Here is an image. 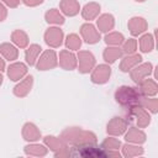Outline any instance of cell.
Listing matches in <instances>:
<instances>
[{
	"label": "cell",
	"instance_id": "cell-20",
	"mask_svg": "<svg viewBox=\"0 0 158 158\" xmlns=\"http://www.w3.org/2000/svg\"><path fill=\"white\" fill-rule=\"evenodd\" d=\"M96 25H98V28H99L100 32H107V31H110V30L114 28V26H115V19L110 14H104V15H101L98 19Z\"/></svg>",
	"mask_w": 158,
	"mask_h": 158
},
{
	"label": "cell",
	"instance_id": "cell-18",
	"mask_svg": "<svg viewBox=\"0 0 158 158\" xmlns=\"http://www.w3.org/2000/svg\"><path fill=\"white\" fill-rule=\"evenodd\" d=\"M59 7L60 11L67 16H75L80 10L79 2L77 0H62Z\"/></svg>",
	"mask_w": 158,
	"mask_h": 158
},
{
	"label": "cell",
	"instance_id": "cell-8",
	"mask_svg": "<svg viewBox=\"0 0 158 158\" xmlns=\"http://www.w3.org/2000/svg\"><path fill=\"white\" fill-rule=\"evenodd\" d=\"M80 33H81L83 40L89 44H94V43H98L100 41V32L95 28L94 25H91L89 22L84 23L80 27Z\"/></svg>",
	"mask_w": 158,
	"mask_h": 158
},
{
	"label": "cell",
	"instance_id": "cell-4",
	"mask_svg": "<svg viewBox=\"0 0 158 158\" xmlns=\"http://www.w3.org/2000/svg\"><path fill=\"white\" fill-rule=\"evenodd\" d=\"M128 110H130L128 116H130L131 118H135V120H136L138 127L143 128V127H146V126L149 125L151 117H149V115H148V112H147L146 109H143V107L139 106V105H135V106L128 107Z\"/></svg>",
	"mask_w": 158,
	"mask_h": 158
},
{
	"label": "cell",
	"instance_id": "cell-17",
	"mask_svg": "<svg viewBox=\"0 0 158 158\" xmlns=\"http://www.w3.org/2000/svg\"><path fill=\"white\" fill-rule=\"evenodd\" d=\"M142 62V57L141 54H136V53H132V54H128L126 56L121 63H120V69L121 72H130L132 68H135L137 64H139Z\"/></svg>",
	"mask_w": 158,
	"mask_h": 158
},
{
	"label": "cell",
	"instance_id": "cell-27",
	"mask_svg": "<svg viewBox=\"0 0 158 158\" xmlns=\"http://www.w3.org/2000/svg\"><path fill=\"white\" fill-rule=\"evenodd\" d=\"M44 19L48 23H53V25H62L64 23V17L63 15L57 10V9H51L46 12Z\"/></svg>",
	"mask_w": 158,
	"mask_h": 158
},
{
	"label": "cell",
	"instance_id": "cell-24",
	"mask_svg": "<svg viewBox=\"0 0 158 158\" xmlns=\"http://www.w3.org/2000/svg\"><path fill=\"white\" fill-rule=\"evenodd\" d=\"M43 141L48 146V148H51L53 152H58V151L67 147V143L62 138H57L54 136H46L43 138Z\"/></svg>",
	"mask_w": 158,
	"mask_h": 158
},
{
	"label": "cell",
	"instance_id": "cell-38",
	"mask_svg": "<svg viewBox=\"0 0 158 158\" xmlns=\"http://www.w3.org/2000/svg\"><path fill=\"white\" fill-rule=\"evenodd\" d=\"M6 16H7V10H6V7L0 2V21H4V20L6 19Z\"/></svg>",
	"mask_w": 158,
	"mask_h": 158
},
{
	"label": "cell",
	"instance_id": "cell-1",
	"mask_svg": "<svg viewBox=\"0 0 158 158\" xmlns=\"http://www.w3.org/2000/svg\"><path fill=\"white\" fill-rule=\"evenodd\" d=\"M60 138L65 143H70L73 146L96 143V136L90 131H84L79 127H70L62 132Z\"/></svg>",
	"mask_w": 158,
	"mask_h": 158
},
{
	"label": "cell",
	"instance_id": "cell-26",
	"mask_svg": "<svg viewBox=\"0 0 158 158\" xmlns=\"http://www.w3.org/2000/svg\"><path fill=\"white\" fill-rule=\"evenodd\" d=\"M11 40H12V42H14L17 47H20V48H25V47H27V44H28V36H27L26 32H23L22 30H16V31H14L12 35H11Z\"/></svg>",
	"mask_w": 158,
	"mask_h": 158
},
{
	"label": "cell",
	"instance_id": "cell-29",
	"mask_svg": "<svg viewBox=\"0 0 158 158\" xmlns=\"http://www.w3.org/2000/svg\"><path fill=\"white\" fill-rule=\"evenodd\" d=\"M25 153L35 157H43L47 154V148L42 144H28L25 147Z\"/></svg>",
	"mask_w": 158,
	"mask_h": 158
},
{
	"label": "cell",
	"instance_id": "cell-2",
	"mask_svg": "<svg viewBox=\"0 0 158 158\" xmlns=\"http://www.w3.org/2000/svg\"><path fill=\"white\" fill-rule=\"evenodd\" d=\"M141 98H142V95H141L138 89L132 88V86H127V85L120 86L115 93L116 101L125 107H131V106L138 105Z\"/></svg>",
	"mask_w": 158,
	"mask_h": 158
},
{
	"label": "cell",
	"instance_id": "cell-23",
	"mask_svg": "<svg viewBox=\"0 0 158 158\" xmlns=\"http://www.w3.org/2000/svg\"><path fill=\"white\" fill-rule=\"evenodd\" d=\"M99 12H100V5H99L98 2H89V4H86V5L83 7V10H81V16H83L85 20L90 21V20H94V19L99 15Z\"/></svg>",
	"mask_w": 158,
	"mask_h": 158
},
{
	"label": "cell",
	"instance_id": "cell-5",
	"mask_svg": "<svg viewBox=\"0 0 158 158\" xmlns=\"http://www.w3.org/2000/svg\"><path fill=\"white\" fill-rule=\"evenodd\" d=\"M57 64H58V60H57L56 52L52 49H47L40 57V59L37 62V68H38V70H49V69L56 68Z\"/></svg>",
	"mask_w": 158,
	"mask_h": 158
},
{
	"label": "cell",
	"instance_id": "cell-7",
	"mask_svg": "<svg viewBox=\"0 0 158 158\" xmlns=\"http://www.w3.org/2000/svg\"><path fill=\"white\" fill-rule=\"evenodd\" d=\"M152 70H153V67L151 63H142V64H139V65L137 64L135 68H132L130 70V75L135 83L139 84L143 79L148 78V75L152 73Z\"/></svg>",
	"mask_w": 158,
	"mask_h": 158
},
{
	"label": "cell",
	"instance_id": "cell-35",
	"mask_svg": "<svg viewBox=\"0 0 158 158\" xmlns=\"http://www.w3.org/2000/svg\"><path fill=\"white\" fill-rule=\"evenodd\" d=\"M101 147H102V149H106V151H117L121 147V142L117 138L109 137V138H106L102 142V146Z\"/></svg>",
	"mask_w": 158,
	"mask_h": 158
},
{
	"label": "cell",
	"instance_id": "cell-37",
	"mask_svg": "<svg viewBox=\"0 0 158 158\" xmlns=\"http://www.w3.org/2000/svg\"><path fill=\"white\" fill-rule=\"evenodd\" d=\"M22 2L26 6H37L43 2V0H22Z\"/></svg>",
	"mask_w": 158,
	"mask_h": 158
},
{
	"label": "cell",
	"instance_id": "cell-36",
	"mask_svg": "<svg viewBox=\"0 0 158 158\" xmlns=\"http://www.w3.org/2000/svg\"><path fill=\"white\" fill-rule=\"evenodd\" d=\"M136 49H137V41L133 38L127 40L122 46V52H125L126 54H132L136 52Z\"/></svg>",
	"mask_w": 158,
	"mask_h": 158
},
{
	"label": "cell",
	"instance_id": "cell-41",
	"mask_svg": "<svg viewBox=\"0 0 158 158\" xmlns=\"http://www.w3.org/2000/svg\"><path fill=\"white\" fill-rule=\"evenodd\" d=\"M1 84H2V75L0 74V85H1Z\"/></svg>",
	"mask_w": 158,
	"mask_h": 158
},
{
	"label": "cell",
	"instance_id": "cell-16",
	"mask_svg": "<svg viewBox=\"0 0 158 158\" xmlns=\"http://www.w3.org/2000/svg\"><path fill=\"white\" fill-rule=\"evenodd\" d=\"M139 93L142 96H154L158 91V85L153 79H143L139 83Z\"/></svg>",
	"mask_w": 158,
	"mask_h": 158
},
{
	"label": "cell",
	"instance_id": "cell-3",
	"mask_svg": "<svg viewBox=\"0 0 158 158\" xmlns=\"http://www.w3.org/2000/svg\"><path fill=\"white\" fill-rule=\"evenodd\" d=\"M70 156H80V157H105V151L99 149L95 143H89V144H80V146H74L73 152Z\"/></svg>",
	"mask_w": 158,
	"mask_h": 158
},
{
	"label": "cell",
	"instance_id": "cell-34",
	"mask_svg": "<svg viewBox=\"0 0 158 158\" xmlns=\"http://www.w3.org/2000/svg\"><path fill=\"white\" fill-rule=\"evenodd\" d=\"M65 46H67V48H69V49L77 51V49H79L80 46H81V40L79 38L78 35L72 33V35H69V36L67 37V40H65Z\"/></svg>",
	"mask_w": 158,
	"mask_h": 158
},
{
	"label": "cell",
	"instance_id": "cell-28",
	"mask_svg": "<svg viewBox=\"0 0 158 158\" xmlns=\"http://www.w3.org/2000/svg\"><path fill=\"white\" fill-rule=\"evenodd\" d=\"M41 47L38 44H31L27 49H26V53H25V57H26V62L30 64V65H33L36 63V59L38 58V54L41 52Z\"/></svg>",
	"mask_w": 158,
	"mask_h": 158
},
{
	"label": "cell",
	"instance_id": "cell-31",
	"mask_svg": "<svg viewBox=\"0 0 158 158\" xmlns=\"http://www.w3.org/2000/svg\"><path fill=\"white\" fill-rule=\"evenodd\" d=\"M138 105L151 111L152 114H156L158 111V99H148V96H142Z\"/></svg>",
	"mask_w": 158,
	"mask_h": 158
},
{
	"label": "cell",
	"instance_id": "cell-11",
	"mask_svg": "<svg viewBox=\"0 0 158 158\" xmlns=\"http://www.w3.org/2000/svg\"><path fill=\"white\" fill-rule=\"evenodd\" d=\"M111 75V68L107 64H100L96 68H94L91 73V81L95 84H104L110 79Z\"/></svg>",
	"mask_w": 158,
	"mask_h": 158
},
{
	"label": "cell",
	"instance_id": "cell-6",
	"mask_svg": "<svg viewBox=\"0 0 158 158\" xmlns=\"http://www.w3.org/2000/svg\"><path fill=\"white\" fill-rule=\"evenodd\" d=\"M78 59H79V72L85 74L89 73L94 69L95 67V57L93 53L88 51H79L78 53Z\"/></svg>",
	"mask_w": 158,
	"mask_h": 158
},
{
	"label": "cell",
	"instance_id": "cell-25",
	"mask_svg": "<svg viewBox=\"0 0 158 158\" xmlns=\"http://www.w3.org/2000/svg\"><path fill=\"white\" fill-rule=\"evenodd\" d=\"M0 53L5 57L7 60H15L19 56V51L16 47H14L10 43H2L0 44Z\"/></svg>",
	"mask_w": 158,
	"mask_h": 158
},
{
	"label": "cell",
	"instance_id": "cell-22",
	"mask_svg": "<svg viewBox=\"0 0 158 158\" xmlns=\"http://www.w3.org/2000/svg\"><path fill=\"white\" fill-rule=\"evenodd\" d=\"M121 56H122V49H121L120 47H116V46L105 48V51H104V53H102L104 60H105L106 63H109V64L115 63Z\"/></svg>",
	"mask_w": 158,
	"mask_h": 158
},
{
	"label": "cell",
	"instance_id": "cell-32",
	"mask_svg": "<svg viewBox=\"0 0 158 158\" xmlns=\"http://www.w3.org/2000/svg\"><path fill=\"white\" fill-rule=\"evenodd\" d=\"M143 154V149L142 147L138 146H132V144H125L122 147V156L125 157H137V156H142Z\"/></svg>",
	"mask_w": 158,
	"mask_h": 158
},
{
	"label": "cell",
	"instance_id": "cell-21",
	"mask_svg": "<svg viewBox=\"0 0 158 158\" xmlns=\"http://www.w3.org/2000/svg\"><path fill=\"white\" fill-rule=\"evenodd\" d=\"M125 139L127 142H132V143H137V144H141L146 141V133L139 130V128H136V127H131L127 133L125 135Z\"/></svg>",
	"mask_w": 158,
	"mask_h": 158
},
{
	"label": "cell",
	"instance_id": "cell-19",
	"mask_svg": "<svg viewBox=\"0 0 158 158\" xmlns=\"http://www.w3.org/2000/svg\"><path fill=\"white\" fill-rule=\"evenodd\" d=\"M32 83H33V78H32L31 75L26 77L20 84H17V85L15 86V89H14V94H15L16 96H19V98H23V96H26V95L30 93L31 88H32Z\"/></svg>",
	"mask_w": 158,
	"mask_h": 158
},
{
	"label": "cell",
	"instance_id": "cell-40",
	"mask_svg": "<svg viewBox=\"0 0 158 158\" xmlns=\"http://www.w3.org/2000/svg\"><path fill=\"white\" fill-rule=\"evenodd\" d=\"M5 69V62H4V59H1V57H0V72H2Z\"/></svg>",
	"mask_w": 158,
	"mask_h": 158
},
{
	"label": "cell",
	"instance_id": "cell-14",
	"mask_svg": "<svg viewBox=\"0 0 158 158\" xmlns=\"http://www.w3.org/2000/svg\"><path fill=\"white\" fill-rule=\"evenodd\" d=\"M27 73V67L23 63H14L7 68V75L11 80L17 81L20 80L22 77H25Z\"/></svg>",
	"mask_w": 158,
	"mask_h": 158
},
{
	"label": "cell",
	"instance_id": "cell-39",
	"mask_svg": "<svg viewBox=\"0 0 158 158\" xmlns=\"http://www.w3.org/2000/svg\"><path fill=\"white\" fill-rule=\"evenodd\" d=\"M7 6H10V7H16V6H19V4H20V0H2Z\"/></svg>",
	"mask_w": 158,
	"mask_h": 158
},
{
	"label": "cell",
	"instance_id": "cell-15",
	"mask_svg": "<svg viewBox=\"0 0 158 158\" xmlns=\"http://www.w3.org/2000/svg\"><path fill=\"white\" fill-rule=\"evenodd\" d=\"M22 137L26 141L35 142V141H37V139L41 138V132H40V130L37 128V126L35 123L27 122L22 127Z\"/></svg>",
	"mask_w": 158,
	"mask_h": 158
},
{
	"label": "cell",
	"instance_id": "cell-10",
	"mask_svg": "<svg viewBox=\"0 0 158 158\" xmlns=\"http://www.w3.org/2000/svg\"><path fill=\"white\" fill-rule=\"evenodd\" d=\"M44 41L46 43L52 47V48H57L62 44L63 41V31L58 27H51L46 31L44 33Z\"/></svg>",
	"mask_w": 158,
	"mask_h": 158
},
{
	"label": "cell",
	"instance_id": "cell-42",
	"mask_svg": "<svg viewBox=\"0 0 158 158\" xmlns=\"http://www.w3.org/2000/svg\"><path fill=\"white\" fill-rule=\"evenodd\" d=\"M137 2H143V1H146V0H136Z\"/></svg>",
	"mask_w": 158,
	"mask_h": 158
},
{
	"label": "cell",
	"instance_id": "cell-30",
	"mask_svg": "<svg viewBox=\"0 0 158 158\" xmlns=\"http://www.w3.org/2000/svg\"><path fill=\"white\" fill-rule=\"evenodd\" d=\"M154 47V40H153V36L152 35H143L141 38H139V49L143 52V53H148L153 49Z\"/></svg>",
	"mask_w": 158,
	"mask_h": 158
},
{
	"label": "cell",
	"instance_id": "cell-9",
	"mask_svg": "<svg viewBox=\"0 0 158 158\" xmlns=\"http://www.w3.org/2000/svg\"><path fill=\"white\" fill-rule=\"evenodd\" d=\"M127 125L128 123H127V121L125 118L116 116V117H112L109 121L106 131L111 136H120V135H122L127 130Z\"/></svg>",
	"mask_w": 158,
	"mask_h": 158
},
{
	"label": "cell",
	"instance_id": "cell-13",
	"mask_svg": "<svg viewBox=\"0 0 158 158\" xmlns=\"http://www.w3.org/2000/svg\"><path fill=\"white\" fill-rule=\"evenodd\" d=\"M127 26L133 36H138L147 30V21L143 17H132L128 20Z\"/></svg>",
	"mask_w": 158,
	"mask_h": 158
},
{
	"label": "cell",
	"instance_id": "cell-12",
	"mask_svg": "<svg viewBox=\"0 0 158 158\" xmlns=\"http://www.w3.org/2000/svg\"><path fill=\"white\" fill-rule=\"evenodd\" d=\"M59 65L65 69V70H73L75 69L77 67V58L75 56L67 51V49H63L59 52Z\"/></svg>",
	"mask_w": 158,
	"mask_h": 158
},
{
	"label": "cell",
	"instance_id": "cell-33",
	"mask_svg": "<svg viewBox=\"0 0 158 158\" xmlns=\"http://www.w3.org/2000/svg\"><path fill=\"white\" fill-rule=\"evenodd\" d=\"M105 42L106 44H111V46H120L121 43H123V36L118 32H111L107 33L105 36Z\"/></svg>",
	"mask_w": 158,
	"mask_h": 158
}]
</instances>
